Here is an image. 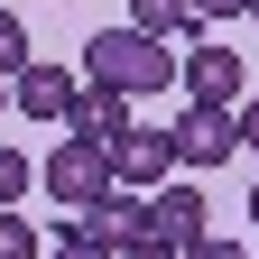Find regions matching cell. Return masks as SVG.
I'll return each instance as SVG.
<instances>
[{
	"mask_svg": "<svg viewBox=\"0 0 259 259\" xmlns=\"http://www.w3.org/2000/svg\"><path fill=\"white\" fill-rule=\"evenodd\" d=\"M259 0H194V28H222V19H250Z\"/></svg>",
	"mask_w": 259,
	"mask_h": 259,
	"instance_id": "obj_14",
	"label": "cell"
},
{
	"mask_svg": "<svg viewBox=\"0 0 259 259\" xmlns=\"http://www.w3.org/2000/svg\"><path fill=\"white\" fill-rule=\"evenodd\" d=\"M37 185L56 194V204L93 213V204H102V194L120 185V167H111V148H102V139H74V130H65V139H56V157L37 167Z\"/></svg>",
	"mask_w": 259,
	"mask_h": 259,
	"instance_id": "obj_2",
	"label": "cell"
},
{
	"mask_svg": "<svg viewBox=\"0 0 259 259\" xmlns=\"http://www.w3.org/2000/svg\"><path fill=\"white\" fill-rule=\"evenodd\" d=\"M74 232H83L93 250H111V259H120L130 241H148V194H139V185H111L93 213H74Z\"/></svg>",
	"mask_w": 259,
	"mask_h": 259,
	"instance_id": "obj_6",
	"label": "cell"
},
{
	"mask_svg": "<svg viewBox=\"0 0 259 259\" xmlns=\"http://www.w3.org/2000/svg\"><path fill=\"white\" fill-rule=\"evenodd\" d=\"M185 74V56H167V37H148V28H102V37L83 47V83H111V93H167Z\"/></svg>",
	"mask_w": 259,
	"mask_h": 259,
	"instance_id": "obj_1",
	"label": "cell"
},
{
	"mask_svg": "<svg viewBox=\"0 0 259 259\" xmlns=\"http://www.w3.org/2000/svg\"><path fill=\"white\" fill-rule=\"evenodd\" d=\"M0 259H47V250H37V232H28V213H19V204H0Z\"/></svg>",
	"mask_w": 259,
	"mask_h": 259,
	"instance_id": "obj_12",
	"label": "cell"
},
{
	"mask_svg": "<svg viewBox=\"0 0 259 259\" xmlns=\"http://www.w3.org/2000/svg\"><path fill=\"white\" fill-rule=\"evenodd\" d=\"M250 222H259V185H250Z\"/></svg>",
	"mask_w": 259,
	"mask_h": 259,
	"instance_id": "obj_20",
	"label": "cell"
},
{
	"mask_svg": "<svg viewBox=\"0 0 259 259\" xmlns=\"http://www.w3.org/2000/svg\"><path fill=\"white\" fill-rule=\"evenodd\" d=\"M241 148H259V102H241Z\"/></svg>",
	"mask_w": 259,
	"mask_h": 259,
	"instance_id": "obj_18",
	"label": "cell"
},
{
	"mask_svg": "<svg viewBox=\"0 0 259 259\" xmlns=\"http://www.w3.org/2000/svg\"><path fill=\"white\" fill-rule=\"evenodd\" d=\"M28 185H37V167H28V157H19V148H0V204H19V194H28Z\"/></svg>",
	"mask_w": 259,
	"mask_h": 259,
	"instance_id": "obj_13",
	"label": "cell"
},
{
	"mask_svg": "<svg viewBox=\"0 0 259 259\" xmlns=\"http://www.w3.org/2000/svg\"><path fill=\"white\" fill-rule=\"evenodd\" d=\"M185 259H250L241 241H204V250H185Z\"/></svg>",
	"mask_w": 259,
	"mask_h": 259,
	"instance_id": "obj_16",
	"label": "cell"
},
{
	"mask_svg": "<svg viewBox=\"0 0 259 259\" xmlns=\"http://www.w3.org/2000/svg\"><path fill=\"white\" fill-rule=\"evenodd\" d=\"M0 111H19V102H10V74H0Z\"/></svg>",
	"mask_w": 259,
	"mask_h": 259,
	"instance_id": "obj_19",
	"label": "cell"
},
{
	"mask_svg": "<svg viewBox=\"0 0 259 259\" xmlns=\"http://www.w3.org/2000/svg\"><path fill=\"white\" fill-rule=\"evenodd\" d=\"M176 83L194 93V102H232V111H241V56H232V47H213V28L185 47V74H176Z\"/></svg>",
	"mask_w": 259,
	"mask_h": 259,
	"instance_id": "obj_8",
	"label": "cell"
},
{
	"mask_svg": "<svg viewBox=\"0 0 259 259\" xmlns=\"http://www.w3.org/2000/svg\"><path fill=\"white\" fill-rule=\"evenodd\" d=\"M120 259H176V250H167V241H130Z\"/></svg>",
	"mask_w": 259,
	"mask_h": 259,
	"instance_id": "obj_17",
	"label": "cell"
},
{
	"mask_svg": "<svg viewBox=\"0 0 259 259\" xmlns=\"http://www.w3.org/2000/svg\"><path fill=\"white\" fill-rule=\"evenodd\" d=\"M10 102L28 111V120H74V102H83V74H65V65H28V74H10Z\"/></svg>",
	"mask_w": 259,
	"mask_h": 259,
	"instance_id": "obj_7",
	"label": "cell"
},
{
	"mask_svg": "<svg viewBox=\"0 0 259 259\" xmlns=\"http://www.w3.org/2000/svg\"><path fill=\"white\" fill-rule=\"evenodd\" d=\"M111 167H120V185L157 194L167 176H185V167H176V130H148V120H130L120 139H111Z\"/></svg>",
	"mask_w": 259,
	"mask_h": 259,
	"instance_id": "obj_5",
	"label": "cell"
},
{
	"mask_svg": "<svg viewBox=\"0 0 259 259\" xmlns=\"http://www.w3.org/2000/svg\"><path fill=\"white\" fill-rule=\"evenodd\" d=\"M148 241H167L176 259L213 241V222H204V185H194V176H167V185L148 194Z\"/></svg>",
	"mask_w": 259,
	"mask_h": 259,
	"instance_id": "obj_3",
	"label": "cell"
},
{
	"mask_svg": "<svg viewBox=\"0 0 259 259\" xmlns=\"http://www.w3.org/2000/svg\"><path fill=\"white\" fill-rule=\"evenodd\" d=\"M167 130H176V167H185V176H204V167H222V157L241 148V111H232V102H194V111L167 120Z\"/></svg>",
	"mask_w": 259,
	"mask_h": 259,
	"instance_id": "obj_4",
	"label": "cell"
},
{
	"mask_svg": "<svg viewBox=\"0 0 259 259\" xmlns=\"http://www.w3.org/2000/svg\"><path fill=\"white\" fill-rule=\"evenodd\" d=\"M47 259H111V250H93V241H83V232H65V241H56V250H47Z\"/></svg>",
	"mask_w": 259,
	"mask_h": 259,
	"instance_id": "obj_15",
	"label": "cell"
},
{
	"mask_svg": "<svg viewBox=\"0 0 259 259\" xmlns=\"http://www.w3.org/2000/svg\"><path fill=\"white\" fill-rule=\"evenodd\" d=\"M130 28H148V37H176V28H194V0H130Z\"/></svg>",
	"mask_w": 259,
	"mask_h": 259,
	"instance_id": "obj_10",
	"label": "cell"
},
{
	"mask_svg": "<svg viewBox=\"0 0 259 259\" xmlns=\"http://www.w3.org/2000/svg\"><path fill=\"white\" fill-rule=\"evenodd\" d=\"M28 65H37V56H28V19L0 10V74H28Z\"/></svg>",
	"mask_w": 259,
	"mask_h": 259,
	"instance_id": "obj_11",
	"label": "cell"
},
{
	"mask_svg": "<svg viewBox=\"0 0 259 259\" xmlns=\"http://www.w3.org/2000/svg\"><path fill=\"white\" fill-rule=\"evenodd\" d=\"M130 120H139V111H130V93H111V83H83V102H74V120H65V130H74V139H120V130Z\"/></svg>",
	"mask_w": 259,
	"mask_h": 259,
	"instance_id": "obj_9",
	"label": "cell"
}]
</instances>
